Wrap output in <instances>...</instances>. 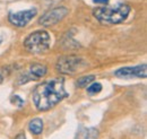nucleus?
Wrapping results in <instances>:
<instances>
[{
	"mask_svg": "<svg viewBox=\"0 0 147 139\" xmlns=\"http://www.w3.org/2000/svg\"><path fill=\"white\" fill-rule=\"evenodd\" d=\"M63 78H55L37 85L33 90V102L40 111L50 110L68 96L65 90Z\"/></svg>",
	"mask_w": 147,
	"mask_h": 139,
	"instance_id": "nucleus-1",
	"label": "nucleus"
},
{
	"mask_svg": "<svg viewBox=\"0 0 147 139\" xmlns=\"http://www.w3.org/2000/svg\"><path fill=\"white\" fill-rule=\"evenodd\" d=\"M130 13V7L126 3H120L114 8L102 7L93 10V15L102 24H120L125 22Z\"/></svg>",
	"mask_w": 147,
	"mask_h": 139,
	"instance_id": "nucleus-2",
	"label": "nucleus"
},
{
	"mask_svg": "<svg viewBox=\"0 0 147 139\" xmlns=\"http://www.w3.org/2000/svg\"><path fill=\"white\" fill-rule=\"evenodd\" d=\"M24 47L31 53L44 52L50 47V35L45 31L33 32L25 38Z\"/></svg>",
	"mask_w": 147,
	"mask_h": 139,
	"instance_id": "nucleus-3",
	"label": "nucleus"
},
{
	"mask_svg": "<svg viewBox=\"0 0 147 139\" xmlns=\"http://www.w3.org/2000/svg\"><path fill=\"white\" fill-rule=\"evenodd\" d=\"M86 66V62L76 55H68V57H61L57 62V70L60 74L71 75L79 70H82Z\"/></svg>",
	"mask_w": 147,
	"mask_h": 139,
	"instance_id": "nucleus-4",
	"label": "nucleus"
},
{
	"mask_svg": "<svg viewBox=\"0 0 147 139\" xmlns=\"http://www.w3.org/2000/svg\"><path fill=\"white\" fill-rule=\"evenodd\" d=\"M68 15V9L66 7H57L49 11H47L42 17L40 18L38 23L43 26H52L61 22Z\"/></svg>",
	"mask_w": 147,
	"mask_h": 139,
	"instance_id": "nucleus-5",
	"label": "nucleus"
},
{
	"mask_svg": "<svg viewBox=\"0 0 147 139\" xmlns=\"http://www.w3.org/2000/svg\"><path fill=\"white\" fill-rule=\"evenodd\" d=\"M37 10L35 8L33 9H28V10H24V11H17V13H10L8 19L9 22L17 26V27H24L28 24V22L32 19V18L35 17Z\"/></svg>",
	"mask_w": 147,
	"mask_h": 139,
	"instance_id": "nucleus-6",
	"label": "nucleus"
},
{
	"mask_svg": "<svg viewBox=\"0 0 147 139\" xmlns=\"http://www.w3.org/2000/svg\"><path fill=\"white\" fill-rule=\"evenodd\" d=\"M147 68L146 65L136 66V67H125L120 68L115 71V76L118 77H138V78H146Z\"/></svg>",
	"mask_w": 147,
	"mask_h": 139,
	"instance_id": "nucleus-7",
	"label": "nucleus"
},
{
	"mask_svg": "<svg viewBox=\"0 0 147 139\" xmlns=\"http://www.w3.org/2000/svg\"><path fill=\"white\" fill-rule=\"evenodd\" d=\"M47 74V67L43 65H33L30 69V76H32V79L41 78Z\"/></svg>",
	"mask_w": 147,
	"mask_h": 139,
	"instance_id": "nucleus-8",
	"label": "nucleus"
},
{
	"mask_svg": "<svg viewBox=\"0 0 147 139\" xmlns=\"http://www.w3.org/2000/svg\"><path fill=\"white\" fill-rule=\"evenodd\" d=\"M28 129L33 135H40L43 130V122L41 119H33L28 124Z\"/></svg>",
	"mask_w": 147,
	"mask_h": 139,
	"instance_id": "nucleus-9",
	"label": "nucleus"
},
{
	"mask_svg": "<svg viewBox=\"0 0 147 139\" xmlns=\"http://www.w3.org/2000/svg\"><path fill=\"white\" fill-rule=\"evenodd\" d=\"M98 136V132L96 129L91 128V129H85L83 130L82 135H80V138L82 139H96Z\"/></svg>",
	"mask_w": 147,
	"mask_h": 139,
	"instance_id": "nucleus-10",
	"label": "nucleus"
},
{
	"mask_svg": "<svg viewBox=\"0 0 147 139\" xmlns=\"http://www.w3.org/2000/svg\"><path fill=\"white\" fill-rule=\"evenodd\" d=\"M95 79V77L93 75H88V76H83L77 80V86L78 87H86L87 85H90L93 80Z\"/></svg>",
	"mask_w": 147,
	"mask_h": 139,
	"instance_id": "nucleus-11",
	"label": "nucleus"
},
{
	"mask_svg": "<svg viewBox=\"0 0 147 139\" xmlns=\"http://www.w3.org/2000/svg\"><path fill=\"white\" fill-rule=\"evenodd\" d=\"M102 90V85L100 84V83H94L92 85H90V86L87 87V93L90 94V95H94V94H97V93H100Z\"/></svg>",
	"mask_w": 147,
	"mask_h": 139,
	"instance_id": "nucleus-12",
	"label": "nucleus"
},
{
	"mask_svg": "<svg viewBox=\"0 0 147 139\" xmlns=\"http://www.w3.org/2000/svg\"><path fill=\"white\" fill-rule=\"evenodd\" d=\"M11 102H14V104H16L17 106H23V104H24V101L19 97V96H17V95H15V96H13L11 97Z\"/></svg>",
	"mask_w": 147,
	"mask_h": 139,
	"instance_id": "nucleus-13",
	"label": "nucleus"
},
{
	"mask_svg": "<svg viewBox=\"0 0 147 139\" xmlns=\"http://www.w3.org/2000/svg\"><path fill=\"white\" fill-rule=\"evenodd\" d=\"M95 3H101V5H107L109 2V0H93Z\"/></svg>",
	"mask_w": 147,
	"mask_h": 139,
	"instance_id": "nucleus-14",
	"label": "nucleus"
},
{
	"mask_svg": "<svg viewBox=\"0 0 147 139\" xmlns=\"http://www.w3.org/2000/svg\"><path fill=\"white\" fill-rule=\"evenodd\" d=\"M15 139H26V138H25V135H24V134H19Z\"/></svg>",
	"mask_w": 147,
	"mask_h": 139,
	"instance_id": "nucleus-15",
	"label": "nucleus"
},
{
	"mask_svg": "<svg viewBox=\"0 0 147 139\" xmlns=\"http://www.w3.org/2000/svg\"><path fill=\"white\" fill-rule=\"evenodd\" d=\"M0 43H1V40H0Z\"/></svg>",
	"mask_w": 147,
	"mask_h": 139,
	"instance_id": "nucleus-16",
	"label": "nucleus"
}]
</instances>
